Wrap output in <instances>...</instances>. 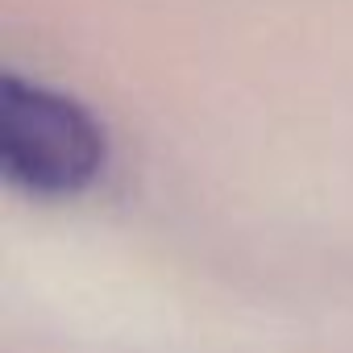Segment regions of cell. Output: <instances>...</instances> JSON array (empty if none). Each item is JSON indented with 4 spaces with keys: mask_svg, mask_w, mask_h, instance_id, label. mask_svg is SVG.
<instances>
[{
    "mask_svg": "<svg viewBox=\"0 0 353 353\" xmlns=\"http://www.w3.org/2000/svg\"><path fill=\"white\" fill-rule=\"evenodd\" d=\"M108 166V133L75 96L5 75L0 79V170L34 200H75Z\"/></svg>",
    "mask_w": 353,
    "mask_h": 353,
    "instance_id": "cell-1",
    "label": "cell"
}]
</instances>
